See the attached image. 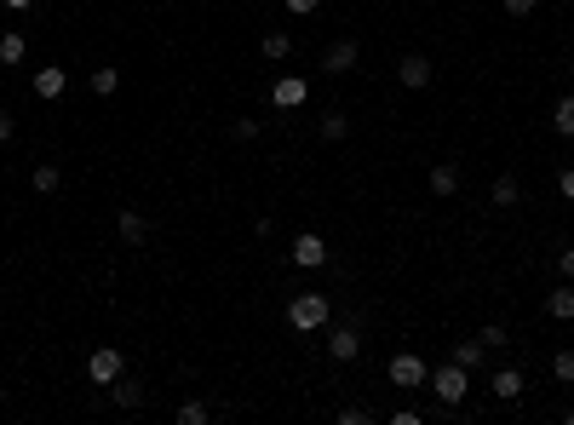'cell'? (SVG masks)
Masks as SVG:
<instances>
[{
	"label": "cell",
	"mask_w": 574,
	"mask_h": 425,
	"mask_svg": "<svg viewBox=\"0 0 574 425\" xmlns=\"http://www.w3.org/2000/svg\"><path fill=\"white\" fill-rule=\"evenodd\" d=\"M488 201H494V208H517V201H523V185H517L511 173H499L494 190H488Z\"/></svg>",
	"instance_id": "obj_14"
},
{
	"label": "cell",
	"mask_w": 574,
	"mask_h": 425,
	"mask_svg": "<svg viewBox=\"0 0 574 425\" xmlns=\"http://www.w3.org/2000/svg\"><path fill=\"white\" fill-rule=\"evenodd\" d=\"M436 391V403L443 408H460L466 403V391H471V368H460V362H443V368H431V380H425Z\"/></svg>",
	"instance_id": "obj_2"
},
{
	"label": "cell",
	"mask_w": 574,
	"mask_h": 425,
	"mask_svg": "<svg viewBox=\"0 0 574 425\" xmlns=\"http://www.w3.org/2000/svg\"><path fill=\"white\" fill-rule=\"evenodd\" d=\"M236 138H241V144H253V138H259V121L241 115V121H236Z\"/></svg>",
	"instance_id": "obj_28"
},
{
	"label": "cell",
	"mask_w": 574,
	"mask_h": 425,
	"mask_svg": "<svg viewBox=\"0 0 574 425\" xmlns=\"http://www.w3.org/2000/svg\"><path fill=\"white\" fill-rule=\"evenodd\" d=\"M523 385H529V380H523V368H499L494 380H488V391H494L499 403H517V397H523Z\"/></svg>",
	"instance_id": "obj_11"
},
{
	"label": "cell",
	"mask_w": 574,
	"mask_h": 425,
	"mask_svg": "<svg viewBox=\"0 0 574 425\" xmlns=\"http://www.w3.org/2000/svg\"><path fill=\"white\" fill-rule=\"evenodd\" d=\"M557 271H563V282H574V248L557 253Z\"/></svg>",
	"instance_id": "obj_31"
},
{
	"label": "cell",
	"mask_w": 574,
	"mask_h": 425,
	"mask_svg": "<svg viewBox=\"0 0 574 425\" xmlns=\"http://www.w3.org/2000/svg\"><path fill=\"white\" fill-rule=\"evenodd\" d=\"M109 397H115V408H144V385H138V380H127V374H121V380L109 385Z\"/></svg>",
	"instance_id": "obj_15"
},
{
	"label": "cell",
	"mask_w": 574,
	"mask_h": 425,
	"mask_svg": "<svg viewBox=\"0 0 574 425\" xmlns=\"http://www.w3.org/2000/svg\"><path fill=\"white\" fill-rule=\"evenodd\" d=\"M397 81H402V87H408V92L431 87V64H425L420 52H408V58H402V64H397Z\"/></svg>",
	"instance_id": "obj_9"
},
{
	"label": "cell",
	"mask_w": 574,
	"mask_h": 425,
	"mask_svg": "<svg viewBox=\"0 0 574 425\" xmlns=\"http://www.w3.org/2000/svg\"><path fill=\"white\" fill-rule=\"evenodd\" d=\"M287 52H293V41H287L282 29H276V35H264V58H287Z\"/></svg>",
	"instance_id": "obj_25"
},
{
	"label": "cell",
	"mask_w": 574,
	"mask_h": 425,
	"mask_svg": "<svg viewBox=\"0 0 574 425\" xmlns=\"http://www.w3.org/2000/svg\"><path fill=\"white\" fill-rule=\"evenodd\" d=\"M431 380V368H425L413 350H402V357H390V385H402V391H413V385Z\"/></svg>",
	"instance_id": "obj_4"
},
{
	"label": "cell",
	"mask_w": 574,
	"mask_h": 425,
	"mask_svg": "<svg viewBox=\"0 0 574 425\" xmlns=\"http://www.w3.org/2000/svg\"><path fill=\"white\" fill-rule=\"evenodd\" d=\"M552 374H557V385H574V350H557V357H552Z\"/></svg>",
	"instance_id": "obj_22"
},
{
	"label": "cell",
	"mask_w": 574,
	"mask_h": 425,
	"mask_svg": "<svg viewBox=\"0 0 574 425\" xmlns=\"http://www.w3.org/2000/svg\"><path fill=\"white\" fill-rule=\"evenodd\" d=\"M12 132H18V115H12V109H0V144H12Z\"/></svg>",
	"instance_id": "obj_30"
},
{
	"label": "cell",
	"mask_w": 574,
	"mask_h": 425,
	"mask_svg": "<svg viewBox=\"0 0 574 425\" xmlns=\"http://www.w3.org/2000/svg\"><path fill=\"white\" fill-rule=\"evenodd\" d=\"M546 317H552V322H569V317H574V287H557V294H546Z\"/></svg>",
	"instance_id": "obj_17"
},
{
	"label": "cell",
	"mask_w": 574,
	"mask_h": 425,
	"mask_svg": "<svg viewBox=\"0 0 574 425\" xmlns=\"http://www.w3.org/2000/svg\"><path fill=\"white\" fill-rule=\"evenodd\" d=\"M115 87H121V69L98 64V69H92V92H98V98H109V92H115Z\"/></svg>",
	"instance_id": "obj_18"
},
{
	"label": "cell",
	"mask_w": 574,
	"mask_h": 425,
	"mask_svg": "<svg viewBox=\"0 0 574 425\" xmlns=\"http://www.w3.org/2000/svg\"><path fill=\"white\" fill-rule=\"evenodd\" d=\"M58 185H64V173H58L52 161H41V167H35V190H41V196H52Z\"/></svg>",
	"instance_id": "obj_20"
},
{
	"label": "cell",
	"mask_w": 574,
	"mask_h": 425,
	"mask_svg": "<svg viewBox=\"0 0 574 425\" xmlns=\"http://www.w3.org/2000/svg\"><path fill=\"white\" fill-rule=\"evenodd\" d=\"M121 374H127V357H121L115 345H98L92 357H87V380H92V385H115Z\"/></svg>",
	"instance_id": "obj_3"
},
{
	"label": "cell",
	"mask_w": 574,
	"mask_h": 425,
	"mask_svg": "<svg viewBox=\"0 0 574 425\" xmlns=\"http://www.w3.org/2000/svg\"><path fill=\"white\" fill-rule=\"evenodd\" d=\"M115 230H121V241H127V248H144V241H150V218H144V213H121Z\"/></svg>",
	"instance_id": "obj_12"
},
{
	"label": "cell",
	"mask_w": 574,
	"mask_h": 425,
	"mask_svg": "<svg viewBox=\"0 0 574 425\" xmlns=\"http://www.w3.org/2000/svg\"><path fill=\"white\" fill-rule=\"evenodd\" d=\"M293 264H304V271H322V264H327V241L316 236V230L293 236Z\"/></svg>",
	"instance_id": "obj_5"
},
{
	"label": "cell",
	"mask_w": 574,
	"mask_h": 425,
	"mask_svg": "<svg viewBox=\"0 0 574 425\" xmlns=\"http://www.w3.org/2000/svg\"><path fill=\"white\" fill-rule=\"evenodd\" d=\"M327 317H334V299H327V294H293L287 299V327H299V334L327 327Z\"/></svg>",
	"instance_id": "obj_1"
},
{
	"label": "cell",
	"mask_w": 574,
	"mask_h": 425,
	"mask_svg": "<svg viewBox=\"0 0 574 425\" xmlns=\"http://www.w3.org/2000/svg\"><path fill=\"white\" fill-rule=\"evenodd\" d=\"M304 98H311V81H304V75H282V81L271 87V104H276V109H299Z\"/></svg>",
	"instance_id": "obj_6"
},
{
	"label": "cell",
	"mask_w": 574,
	"mask_h": 425,
	"mask_svg": "<svg viewBox=\"0 0 574 425\" xmlns=\"http://www.w3.org/2000/svg\"><path fill=\"white\" fill-rule=\"evenodd\" d=\"M6 6H12V12H23V6H35V0H6Z\"/></svg>",
	"instance_id": "obj_34"
},
{
	"label": "cell",
	"mask_w": 574,
	"mask_h": 425,
	"mask_svg": "<svg viewBox=\"0 0 574 425\" xmlns=\"http://www.w3.org/2000/svg\"><path fill=\"white\" fill-rule=\"evenodd\" d=\"M454 190H460V167L454 161L431 167V196H454Z\"/></svg>",
	"instance_id": "obj_16"
},
{
	"label": "cell",
	"mask_w": 574,
	"mask_h": 425,
	"mask_svg": "<svg viewBox=\"0 0 574 425\" xmlns=\"http://www.w3.org/2000/svg\"><path fill=\"white\" fill-rule=\"evenodd\" d=\"M557 185H563V196L574 201V167H563V178H557Z\"/></svg>",
	"instance_id": "obj_33"
},
{
	"label": "cell",
	"mask_w": 574,
	"mask_h": 425,
	"mask_svg": "<svg viewBox=\"0 0 574 425\" xmlns=\"http://www.w3.org/2000/svg\"><path fill=\"white\" fill-rule=\"evenodd\" d=\"M322 69L327 75H350V69H357V41H334L322 52Z\"/></svg>",
	"instance_id": "obj_8"
},
{
	"label": "cell",
	"mask_w": 574,
	"mask_h": 425,
	"mask_svg": "<svg viewBox=\"0 0 574 425\" xmlns=\"http://www.w3.org/2000/svg\"><path fill=\"white\" fill-rule=\"evenodd\" d=\"M23 52H29V41H23L18 29H12V35H0V64H18Z\"/></svg>",
	"instance_id": "obj_19"
},
{
	"label": "cell",
	"mask_w": 574,
	"mask_h": 425,
	"mask_svg": "<svg viewBox=\"0 0 574 425\" xmlns=\"http://www.w3.org/2000/svg\"><path fill=\"white\" fill-rule=\"evenodd\" d=\"M357 350H362L357 322H339V327H334V339H327V357H334V362H357Z\"/></svg>",
	"instance_id": "obj_7"
},
{
	"label": "cell",
	"mask_w": 574,
	"mask_h": 425,
	"mask_svg": "<svg viewBox=\"0 0 574 425\" xmlns=\"http://www.w3.org/2000/svg\"><path fill=\"white\" fill-rule=\"evenodd\" d=\"M345 132H350V121H345V115H322V138H327V144H339Z\"/></svg>",
	"instance_id": "obj_23"
},
{
	"label": "cell",
	"mask_w": 574,
	"mask_h": 425,
	"mask_svg": "<svg viewBox=\"0 0 574 425\" xmlns=\"http://www.w3.org/2000/svg\"><path fill=\"white\" fill-rule=\"evenodd\" d=\"M552 127L563 132V138H574V98H557V109H552Z\"/></svg>",
	"instance_id": "obj_21"
},
{
	"label": "cell",
	"mask_w": 574,
	"mask_h": 425,
	"mask_svg": "<svg viewBox=\"0 0 574 425\" xmlns=\"http://www.w3.org/2000/svg\"><path fill=\"white\" fill-rule=\"evenodd\" d=\"M563 420H569V425H574V408H569V414H563Z\"/></svg>",
	"instance_id": "obj_35"
},
{
	"label": "cell",
	"mask_w": 574,
	"mask_h": 425,
	"mask_svg": "<svg viewBox=\"0 0 574 425\" xmlns=\"http://www.w3.org/2000/svg\"><path fill=\"white\" fill-rule=\"evenodd\" d=\"M477 339H483V345H488V350H499V345H511V334H506V327H499V322H488V327H483V334H477Z\"/></svg>",
	"instance_id": "obj_26"
},
{
	"label": "cell",
	"mask_w": 574,
	"mask_h": 425,
	"mask_svg": "<svg viewBox=\"0 0 574 425\" xmlns=\"http://www.w3.org/2000/svg\"><path fill=\"white\" fill-rule=\"evenodd\" d=\"M316 6H322V0H287V12H293V18H311Z\"/></svg>",
	"instance_id": "obj_32"
},
{
	"label": "cell",
	"mask_w": 574,
	"mask_h": 425,
	"mask_svg": "<svg viewBox=\"0 0 574 425\" xmlns=\"http://www.w3.org/2000/svg\"><path fill=\"white\" fill-rule=\"evenodd\" d=\"M499 6H506V12H511V18H529V12H534V6H540V0H499Z\"/></svg>",
	"instance_id": "obj_29"
},
{
	"label": "cell",
	"mask_w": 574,
	"mask_h": 425,
	"mask_svg": "<svg viewBox=\"0 0 574 425\" xmlns=\"http://www.w3.org/2000/svg\"><path fill=\"white\" fill-rule=\"evenodd\" d=\"M178 425H207V408L201 403H178Z\"/></svg>",
	"instance_id": "obj_27"
},
{
	"label": "cell",
	"mask_w": 574,
	"mask_h": 425,
	"mask_svg": "<svg viewBox=\"0 0 574 425\" xmlns=\"http://www.w3.org/2000/svg\"><path fill=\"white\" fill-rule=\"evenodd\" d=\"M483 357H488V345H483V339H460V345L448 350V362H460V368H471V374L483 368Z\"/></svg>",
	"instance_id": "obj_13"
},
{
	"label": "cell",
	"mask_w": 574,
	"mask_h": 425,
	"mask_svg": "<svg viewBox=\"0 0 574 425\" xmlns=\"http://www.w3.org/2000/svg\"><path fill=\"white\" fill-rule=\"evenodd\" d=\"M69 92V75H64V64H46L41 75H35V98H64Z\"/></svg>",
	"instance_id": "obj_10"
},
{
	"label": "cell",
	"mask_w": 574,
	"mask_h": 425,
	"mask_svg": "<svg viewBox=\"0 0 574 425\" xmlns=\"http://www.w3.org/2000/svg\"><path fill=\"white\" fill-rule=\"evenodd\" d=\"M373 420V408H362V403H345L339 408V425H368Z\"/></svg>",
	"instance_id": "obj_24"
}]
</instances>
